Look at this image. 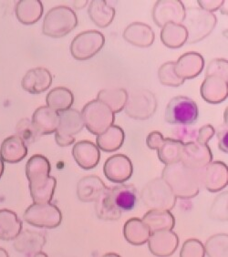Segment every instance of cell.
Returning a JSON list of instances; mask_svg holds the SVG:
<instances>
[{
	"instance_id": "obj_54",
	"label": "cell",
	"mask_w": 228,
	"mask_h": 257,
	"mask_svg": "<svg viewBox=\"0 0 228 257\" xmlns=\"http://www.w3.org/2000/svg\"><path fill=\"white\" fill-rule=\"evenodd\" d=\"M32 257H49L47 255V253H45V252H38V253H36L35 255H33Z\"/></svg>"
},
{
	"instance_id": "obj_15",
	"label": "cell",
	"mask_w": 228,
	"mask_h": 257,
	"mask_svg": "<svg viewBox=\"0 0 228 257\" xmlns=\"http://www.w3.org/2000/svg\"><path fill=\"white\" fill-rule=\"evenodd\" d=\"M213 161L212 151L207 144L191 143L184 144L181 162L190 168L201 171Z\"/></svg>"
},
{
	"instance_id": "obj_28",
	"label": "cell",
	"mask_w": 228,
	"mask_h": 257,
	"mask_svg": "<svg viewBox=\"0 0 228 257\" xmlns=\"http://www.w3.org/2000/svg\"><path fill=\"white\" fill-rule=\"evenodd\" d=\"M15 11L20 23L33 25L42 17L43 5L40 0H21L17 3Z\"/></svg>"
},
{
	"instance_id": "obj_7",
	"label": "cell",
	"mask_w": 228,
	"mask_h": 257,
	"mask_svg": "<svg viewBox=\"0 0 228 257\" xmlns=\"http://www.w3.org/2000/svg\"><path fill=\"white\" fill-rule=\"evenodd\" d=\"M104 35L98 30H86L75 37L70 46V51L75 60L79 61L93 58L102 50Z\"/></svg>"
},
{
	"instance_id": "obj_11",
	"label": "cell",
	"mask_w": 228,
	"mask_h": 257,
	"mask_svg": "<svg viewBox=\"0 0 228 257\" xmlns=\"http://www.w3.org/2000/svg\"><path fill=\"white\" fill-rule=\"evenodd\" d=\"M185 7L180 0H160L154 4L152 17L159 28L166 23L183 24L185 19Z\"/></svg>"
},
{
	"instance_id": "obj_23",
	"label": "cell",
	"mask_w": 228,
	"mask_h": 257,
	"mask_svg": "<svg viewBox=\"0 0 228 257\" xmlns=\"http://www.w3.org/2000/svg\"><path fill=\"white\" fill-rule=\"evenodd\" d=\"M124 39L135 47L149 48L154 44L155 34L149 25L143 22H134L124 30Z\"/></svg>"
},
{
	"instance_id": "obj_39",
	"label": "cell",
	"mask_w": 228,
	"mask_h": 257,
	"mask_svg": "<svg viewBox=\"0 0 228 257\" xmlns=\"http://www.w3.org/2000/svg\"><path fill=\"white\" fill-rule=\"evenodd\" d=\"M50 161L40 154L33 155L26 164V176L28 180L41 175H50Z\"/></svg>"
},
{
	"instance_id": "obj_47",
	"label": "cell",
	"mask_w": 228,
	"mask_h": 257,
	"mask_svg": "<svg viewBox=\"0 0 228 257\" xmlns=\"http://www.w3.org/2000/svg\"><path fill=\"white\" fill-rule=\"evenodd\" d=\"M164 138L163 134L160 132H152L146 138V145L148 146V148L151 150H158L162 144H164Z\"/></svg>"
},
{
	"instance_id": "obj_1",
	"label": "cell",
	"mask_w": 228,
	"mask_h": 257,
	"mask_svg": "<svg viewBox=\"0 0 228 257\" xmlns=\"http://www.w3.org/2000/svg\"><path fill=\"white\" fill-rule=\"evenodd\" d=\"M162 178L179 199H192L200 192L201 171L190 168L182 162L165 165Z\"/></svg>"
},
{
	"instance_id": "obj_17",
	"label": "cell",
	"mask_w": 228,
	"mask_h": 257,
	"mask_svg": "<svg viewBox=\"0 0 228 257\" xmlns=\"http://www.w3.org/2000/svg\"><path fill=\"white\" fill-rule=\"evenodd\" d=\"M200 92L206 102L222 103L227 99L228 79L214 75L205 77L201 85Z\"/></svg>"
},
{
	"instance_id": "obj_13",
	"label": "cell",
	"mask_w": 228,
	"mask_h": 257,
	"mask_svg": "<svg viewBox=\"0 0 228 257\" xmlns=\"http://www.w3.org/2000/svg\"><path fill=\"white\" fill-rule=\"evenodd\" d=\"M103 173L111 183L122 184L131 179L134 173V166L131 159L126 155L115 154L106 160Z\"/></svg>"
},
{
	"instance_id": "obj_4",
	"label": "cell",
	"mask_w": 228,
	"mask_h": 257,
	"mask_svg": "<svg viewBox=\"0 0 228 257\" xmlns=\"http://www.w3.org/2000/svg\"><path fill=\"white\" fill-rule=\"evenodd\" d=\"M141 199L150 210L165 211L174 209L177 201V198L162 177L150 181L144 186L141 192Z\"/></svg>"
},
{
	"instance_id": "obj_35",
	"label": "cell",
	"mask_w": 228,
	"mask_h": 257,
	"mask_svg": "<svg viewBox=\"0 0 228 257\" xmlns=\"http://www.w3.org/2000/svg\"><path fill=\"white\" fill-rule=\"evenodd\" d=\"M47 106L57 111L71 109L74 103V95L71 90L65 87H57L51 89L47 95Z\"/></svg>"
},
{
	"instance_id": "obj_24",
	"label": "cell",
	"mask_w": 228,
	"mask_h": 257,
	"mask_svg": "<svg viewBox=\"0 0 228 257\" xmlns=\"http://www.w3.org/2000/svg\"><path fill=\"white\" fill-rule=\"evenodd\" d=\"M107 188L101 179L96 175H88L77 183V196L80 202L92 203L101 195Z\"/></svg>"
},
{
	"instance_id": "obj_36",
	"label": "cell",
	"mask_w": 228,
	"mask_h": 257,
	"mask_svg": "<svg viewBox=\"0 0 228 257\" xmlns=\"http://www.w3.org/2000/svg\"><path fill=\"white\" fill-rule=\"evenodd\" d=\"M128 94L125 89H102L98 93L97 99L108 106L114 114L119 113L124 109Z\"/></svg>"
},
{
	"instance_id": "obj_9",
	"label": "cell",
	"mask_w": 228,
	"mask_h": 257,
	"mask_svg": "<svg viewBox=\"0 0 228 257\" xmlns=\"http://www.w3.org/2000/svg\"><path fill=\"white\" fill-rule=\"evenodd\" d=\"M23 219L35 227L54 229L60 226L62 221V214L60 209L52 203H33L27 208L23 214Z\"/></svg>"
},
{
	"instance_id": "obj_50",
	"label": "cell",
	"mask_w": 228,
	"mask_h": 257,
	"mask_svg": "<svg viewBox=\"0 0 228 257\" xmlns=\"http://www.w3.org/2000/svg\"><path fill=\"white\" fill-rule=\"evenodd\" d=\"M88 2H89V1H75L74 6L79 10V9L83 8L84 6L87 5Z\"/></svg>"
},
{
	"instance_id": "obj_33",
	"label": "cell",
	"mask_w": 228,
	"mask_h": 257,
	"mask_svg": "<svg viewBox=\"0 0 228 257\" xmlns=\"http://www.w3.org/2000/svg\"><path fill=\"white\" fill-rule=\"evenodd\" d=\"M124 130L118 125H112L103 134L97 135L96 146L106 153H113L124 145Z\"/></svg>"
},
{
	"instance_id": "obj_40",
	"label": "cell",
	"mask_w": 228,
	"mask_h": 257,
	"mask_svg": "<svg viewBox=\"0 0 228 257\" xmlns=\"http://www.w3.org/2000/svg\"><path fill=\"white\" fill-rule=\"evenodd\" d=\"M159 80L162 84L169 87H179L184 84V80L180 79L174 72V62L168 61L160 67Z\"/></svg>"
},
{
	"instance_id": "obj_29",
	"label": "cell",
	"mask_w": 228,
	"mask_h": 257,
	"mask_svg": "<svg viewBox=\"0 0 228 257\" xmlns=\"http://www.w3.org/2000/svg\"><path fill=\"white\" fill-rule=\"evenodd\" d=\"M88 14L95 25L104 29L112 23L116 11L105 0H93L89 3Z\"/></svg>"
},
{
	"instance_id": "obj_34",
	"label": "cell",
	"mask_w": 228,
	"mask_h": 257,
	"mask_svg": "<svg viewBox=\"0 0 228 257\" xmlns=\"http://www.w3.org/2000/svg\"><path fill=\"white\" fill-rule=\"evenodd\" d=\"M95 213L103 221H117L123 212L115 206L110 196V188L107 187L95 202Z\"/></svg>"
},
{
	"instance_id": "obj_49",
	"label": "cell",
	"mask_w": 228,
	"mask_h": 257,
	"mask_svg": "<svg viewBox=\"0 0 228 257\" xmlns=\"http://www.w3.org/2000/svg\"><path fill=\"white\" fill-rule=\"evenodd\" d=\"M227 127L225 125V127L221 128L217 133V138H218V147L222 152L227 154L228 145H227Z\"/></svg>"
},
{
	"instance_id": "obj_2",
	"label": "cell",
	"mask_w": 228,
	"mask_h": 257,
	"mask_svg": "<svg viewBox=\"0 0 228 257\" xmlns=\"http://www.w3.org/2000/svg\"><path fill=\"white\" fill-rule=\"evenodd\" d=\"M78 25V18L73 10L66 6H58L49 10L42 26L43 34L60 39L70 33Z\"/></svg>"
},
{
	"instance_id": "obj_41",
	"label": "cell",
	"mask_w": 228,
	"mask_h": 257,
	"mask_svg": "<svg viewBox=\"0 0 228 257\" xmlns=\"http://www.w3.org/2000/svg\"><path fill=\"white\" fill-rule=\"evenodd\" d=\"M227 192H223L214 199L209 211V216L213 220L220 222L227 221Z\"/></svg>"
},
{
	"instance_id": "obj_52",
	"label": "cell",
	"mask_w": 228,
	"mask_h": 257,
	"mask_svg": "<svg viewBox=\"0 0 228 257\" xmlns=\"http://www.w3.org/2000/svg\"><path fill=\"white\" fill-rule=\"evenodd\" d=\"M100 257H122L119 254L115 253V252H108V253H105L102 256Z\"/></svg>"
},
{
	"instance_id": "obj_48",
	"label": "cell",
	"mask_w": 228,
	"mask_h": 257,
	"mask_svg": "<svg viewBox=\"0 0 228 257\" xmlns=\"http://www.w3.org/2000/svg\"><path fill=\"white\" fill-rule=\"evenodd\" d=\"M223 0H214V1H206V0H198L197 3L200 6V9L205 10L210 13H213L216 10L221 9V7L223 6Z\"/></svg>"
},
{
	"instance_id": "obj_53",
	"label": "cell",
	"mask_w": 228,
	"mask_h": 257,
	"mask_svg": "<svg viewBox=\"0 0 228 257\" xmlns=\"http://www.w3.org/2000/svg\"><path fill=\"white\" fill-rule=\"evenodd\" d=\"M3 173H4V163H3V161L0 158V178H1V176L3 175Z\"/></svg>"
},
{
	"instance_id": "obj_32",
	"label": "cell",
	"mask_w": 228,
	"mask_h": 257,
	"mask_svg": "<svg viewBox=\"0 0 228 257\" xmlns=\"http://www.w3.org/2000/svg\"><path fill=\"white\" fill-rule=\"evenodd\" d=\"M188 32L183 24L166 23L162 28L161 40L169 49H180L187 42Z\"/></svg>"
},
{
	"instance_id": "obj_25",
	"label": "cell",
	"mask_w": 228,
	"mask_h": 257,
	"mask_svg": "<svg viewBox=\"0 0 228 257\" xmlns=\"http://www.w3.org/2000/svg\"><path fill=\"white\" fill-rule=\"evenodd\" d=\"M28 146L18 135L4 140L0 147V158L8 163H18L26 158Z\"/></svg>"
},
{
	"instance_id": "obj_26",
	"label": "cell",
	"mask_w": 228,
	"mask_h": 257,
	"mask_svg": "<svg viewBox=\"0 0 228 257\" xmlns=\"http://www.w3.org/2000/svg\"><path fill=\"white\" fill-rule=\"evenodd\" d=\"M110 196L115 206L123 211H131L138 203L137 189L133 184H120L110 188Z\"/></svg>"
},
{
	"instance_id": "obj_27",
	"label": "cell",
	"mask_w": 228,
	"mask_h": 257,
	"mask_svg": "<svg viewBox=\"0 0 228 257\" xmlns=\"http://www.w3.org/2000/svg\"><path fill=\"white\" fill-rule=\"evenodd\" d=\"M151 234L149 228L140 218H131L124 223V238L133 245H143L146 243Z\"/></svg>"
},
{
	"instance_id": "obj_10",
	"label": "cell",
	"mask_w": 228,
	"mask_h": 257,
	"mask_svg": "<svg viewBox=\"0 0 228 257\" xmlns=\"http://www.w3.org/2000/svg\"><path fill=\"white\" fill-rule=\"evenodd\" d=\"M60 123L55 133L56 144L60 147H68L75 143V136L84 128L81 113L75 109L59 111Z\"/></svg>"
},
{
	"instance_id": "obj_44",
	"label": "cell",
	"mask_w": 228,
	"mask_h": 257,
	"mask_svg": "<svg viewBox=\"0 0 228 257\" xmlns=\"http://www.w3.org/2000/svg\"><path fill=\"white\" fill-rule=\"evenodd\" d=\"M173 133L175 140L181 142L182 144H191L197 141L198 130L192 128L188 125H179L178 127L174 128Z\"/></svg>"
},
{
	"instance_id": "obj_46",
	"label": "cell",
	"mask_w": 228,
	"mask_h": 257,
	"mask_svg": "<svg viewBox=\"0 0 228 257\" xmlns=\"http://www.w3.org/2000/svg\"><path fill=\"white\" fill-rule=\"evenodd\" d=\"M214 134H215V130L211 124L204 125L198 130V135H197L196 142L200 144H207L209 141L213 138Z\"/></svg>"
},
{
	"instance_id": "obj_8",
	"label": "cell",
	"mask_w": 228,
	"mask_h": 257,
	"mask_svg": "<svg viewBox=\"0 0 228 257\" xmlns=\"http://www.w3.org/2000/svg\"><path fill=\"white\" fill-rule=\"evenodd\" d=\"M198 116L195 101L185 96L173 98L165 109V120L174 125H192L197 121Z\"/></svg>"
},
{
	"instance_id": "obj_22",
	"label": "cell",
	"mask_w": 228,
	"mask_h": 257,
	"mask_svg": "<svg viewBox=\"0 0 228 257\" xmlns=\"http://www.w3.org/2000/svg\"><path fill=\"white\" fill-rule=\"evenodd\" d=\"M31 123L38 134L48 135L56 133L60 123L59 111L48 106H42L35 110Z\"/></svg>"
},
{
	"instance_id": "obj_30",
	"label": "cell",
	"mask_w": 228,
	"mask_h": 257,
	"mask_svg": "<svg viewBox=\"0 0 228 257\" xmlns=\"http://www.w3.org/2000/svg\"><path fill=\"white\" fill-rule=\"evenodd\" d=\"M151 232L173 230L175 226V218L170 211L149 210L142 219Z\"/></svg>"
},
{
	"instance_id": "obj_14",
	"label": "cell",
	"mask_w": 228,
	"mask_h": 257,
	"mask_svg": "<svg viewBox=\"0 0 228 257\" xmlns=\"http://www.w3.org/2000/svg\"><path fill=\"white\" fill-rule=\"evenodd\" d=\"M147 242L154 256L170 257L178 248L179 238L173 230H165L153 232Z\"/></svg>"
},
{
	"instance_id": "obj_5",
	"label": "cell",
	"mask_w": 228,
	"mask_h": 257,
	"mask_svg": "<svg viewBox=\"0 0 228 257\" xmlns=\"http://www.w3.org/2000/svg\"><path fill=\"white\" fill-rule=\"evenodd\" d=\"M84 127L94 135L103 134L113 125L114 113L108 106L98 99L91 100L85 105L81 110Z\"/></svg>"
},
{
	"instance_id": "obj_19",
	"label": "cell",
	"mask_w": 228,
	"mask_h": 257,
	"mask_svg": "<svg viewBox=\"0 0 228 257\" xmlns=\"http://www.w3.org/2000/svg\"><path fill=\"white\" fill-rule=\"evenodd\" d=\"M30 195L33 203H50L54 195L57 181L50 175H41L29 180Z\"/></svg>"
},
{
	"instance_id": "obj_6",
	"label": "cell",
	"mask_w": 228,
	"mask_h": 257,
	"mask_svg": "<svg viewBox=\"0 0 228 257\" xmlns=\"http://www.w3.org/2000/svg\"><path fill=\"white\" fill-rule=\"evenodd\" d=\"M157 109V99L149 89H135L128 94L124 107L125 113L136 120H146L154 116Z\"/></svg>"
},
{
	"instance_id": "obj_31",
	"label": "cell",
	"mask_w": 228,
	"mask_h": 257,
	"mask_svg": "<svg viewBox=\"0 0 228 257\" xmlns=\"http://www.w3.org/2000/svg\"><path fill=\"white\" fill-rule=\"evenodd\" d=\"M22 222L11 210H0V240L13 241L22 232Z\"/></svg>"
},
{
	"instance_id": "obj_16",
	"label": "cell",
	"mask_w": 228,
	"mask_h": 257,
	"mask_svg": "<svg viewBox=\"0 0 228 257\" xmlns=\"http://www.w3.org/2000/svg\"><path fill=\"white\" fill-rule=\"evenodd\" d=\"M204 67L203 56L195 52L189 51L182 55L176 62H174V72L180 79H192L201 74Z\"/></svg>"
},
{
	"instance_id": "obj_42",
	"label": "cell",
	"mask_w": 228,
	"mask_h": 257,
	"mask_svg": "<svg viewBox=\"0 0 228 257\" xmlns=\"http://www.w3.org/2000/svg\"><path fill=\"white\" fill-rule=\"evenodd\" d=\"M17 135L22 139L26 145L33 144L36 142L40 134L36 131L35 128L29 119H22L17 125Z\"/></svg>"
},
{
	"instance_id": "obj_18",
	"label": "cell",
	"mask_w": 228,
	"mask_h": 257,
	"mask_svg": "<svg viewBox=\"0 0 228 257\" xmlns=\"http://www.w3.org/2000/svg\"><path fill=\"white\" fill-rule=\"evenodd\" d=\"M16 251L27 257H32L41 252L46 244V237L41 232L25 230L13 240Z\"/></svg>"
},
{
	"instance_id": "obj_37",
	"label": "cell",
	"mask_w": 228,
	"mask_h": 257,
	"mask_svg": "<svg viewBox=\"0 0 228 257\" xmlns=\"http://www.w3.org/2000/svg\"><path fill=\"white\" fill-rule=\"evenodd\" d=\"M184 145L175 139H164V144L157 150L160 162L165 165L181 162Z\"/></svg>"
},
{
	"instance_id": "obj_51",
	"label": "cell",
	"mask_w": 228,
	"mask_h": 257,
	"mask_svg": "<svg viewBox=\"0 0 228 257\" xmlns=\"http://www.w3.org/2000/svg\"><path fill=\"white\" fill-rule=\"evenodd\" d=\"M0 257H10L9 252H7L4 248L0 247Z\"/></svg>"
},
{
	"instance_id": "obj_21",
	"label": "cell",
	"mask_w": 228,
	"mask_h": 257,
	"mask_svg": "<svg viewBox=\"0 0 228 257\" xmlns=\"http://www.w3.org/2000/svg\"><path fill=\"white\" fill-rule=\"evenodd\" d=\"M72 155L75 162L83 170L95 168L100 160L99 148L89 141H80L75 144Z\"/></svg>"
},
{
	"instance_id": "obj_3",
	"label": "cell",
	"mask_w": 228,
	"mask_h": 257,
	"mask_svg": "<svg viewBox=\"0 0 228 257\" xmlns=\"http://www.w3.org/2000/svg\"><path fill=\"white\" fill-rule=\"evenodd\" d=\"M184 27L188 32L187 42L197 43L212 33L217 24L216 16L200 8H191L185 11Z\"/></svg>"
},
{
	"instance_id": "obj_45",
	"label": "cell",
	"mask_w": 228,
	"mask_h": 257,
	"mask_svg": "<svg viewBox=\"0 0 228 257\" xmlns=\"http://www.w3.org/2000/svg\"><path fill=\"white\" fill-rule=\"evenodd\" d=\"M219 76L228 79V62L225 59H215L209 63L205 70V77Z\"/></svg>"
},
{
	"instance_id": "obj_20",
	"label": "cell",
	"mask_w": 228,
	"mask_h": 257,
	"mask_svg": "<svg viewBox=\"0 0 228 257\" xmlns=\"http://www.w3.org/2000/svg\"><path fill=\"white\" fill-rule=\"evenodd\" d=\"M52 84V75L45 68L30 69L21 81V86L31 94H40L50 89Z\"/></svg>"
},
{
	"instance_id": "obj_43",
	"label": "cell",
	"mask_w": 228,
	"mask_h": 257,
	"mask_svg": "<svg viewBox=\"0 0 228 257\" xmlns=\"http://www.w3.org/2000/svg\"><path fill=\"white\" fill-rule=\"evenodd\" d=\"M204 246L203 242L197 239L191 238L183 243L180 257H204Z\"/></svg>"
},
{
	"instance_id": "obj_12",
	"label": "cell",
	"mask_w": 228,
	"mask_h": 257,
	"mask_svg": "<svg viewBox=\"0 0 228 257\" xmlns=\"http://www.w3.org/2000/svg\"><path fill=\"white\" fill-rule=\"evenodd\" d=\"M227 183V166L223 162H212L201 170V185L208 192H221Z\"/></svg>"
},
{
	"instance_id": "obj_38",
	"label": "cell",
	"mask_w": 228,
	"mask_h": 257,
	"mask_svg": "<svg viewBox=\"0 0 228 257\" xmlns=\"http://www.w3.org/2000/svg\"><path fill=\"white\" fill-rule=\"evenodd\" d=\"M204 252L208 257H228L227 233H218L205 242Z\"/></svg>"
}]
</instances>
